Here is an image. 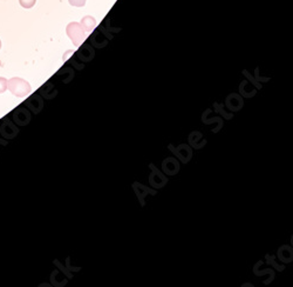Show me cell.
I'll list each match as a JSON object with an SVG mask.
<instances>
[{
  "label": "cell",
  "mask_w": 293,
  "mask_h": 287,
  "mask_svg": "<svg viewBox=\"0 0 293 287\" xmlns=\"http://www.w3.org/2000/svg\"><path fill=\"white\" fill-rule=\"evenodd\" d=\"M7 90L19 98H24L31 93V85L21 78H12L7 81Z\"/></svg>",
  "instance_id": "obj_1"
},
{
  "label": "cell",
  "mask_w": 293,
  "mask_h": 287,
  "mask_svg": "<svg viewBox=\"0 0 293 287\" xmlns=\"http://www.w3.org/2000/svg\"><path fill=\"white\" fill-rule=\"evenodd\" d=\"M67 33L75 46H80L81 42H84L87 37V32L79 22H70L67 26Z\"/></svg>",
  "instance_id": "obj_2"
},
{
  "label": "cell",
  "mask_w": 293,
  "mask_h": 287,
  "mask_svg": "<svg viewBox=\"0 0 293 287\" xmlns=\"http://www.w3.org/2000/svg\"><path fill=\"white\" fill-rule=\"evenodd\" d=\"M81 26L84 27V30L86 31V32H92L94 28L96 27V20L93 18V17L87 16L82 19Z\"/></svg>",
  "instance_id": "obj_3"
},
{
  "label": "cell",
  "mask_w": 293,
  "mask_h": 287,
  "mask_svg": "<svg viewBox=\"0 0 293 287\" xmlns=\"http://www.w3.org/2000/svg\"><path fill=\"white\" fill-rule=\"evenodd\" d=\"M7 90V80L0 77V93H4Z\"/></svg>",
  "instance_id": "obj_4"
},
{
  "label": "cell",
  "mask_w": 293,
  "mask_h": 287,
  "mask_svg": "<svg viewBox=\"0 0 293 287\" xmlns=\"http://www.w3.org/2000/svg\"><path fill=\"white\" fill-rule=\"evenodd\" d=\"M70 5H73V6H78V7H82L85 6V4H86V0H69Z\"/></svg>",
  "instance_id": "obj_5"
}]
</instances>
